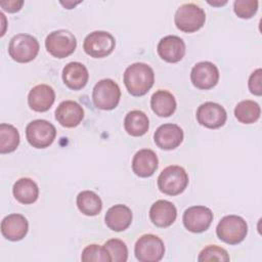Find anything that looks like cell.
Masks as SVG:
<instances>
[{
    "label": "cell",
    "instance_id": "cell-27",
    "mask_svg": "<svg viewBox=\"0 0 262 262\" xmlns=\"http://www.w3.org/2000/svg\"><path fill=\"white\" fill-rule=\"evenodd\" d=\"M261 108L260 105L250 99L238 102L234 108V116L241 123L252 124L260 118Z\"/></svg>",
    "mask_w": 262,
    "mask_h": 262
},
{
    "label": "cell",
    "instance_id": "cell-23",
    "mask_svg": "<svg viewBox=\"0 0 262 262\" xmlns=\"http://www.w3.org/2000/svg\"><path fill=\"white\" fill-rule=\"evenodd\" d=\"M150 106L159 117H170L176 110V99L171 92L161 89L152 94Z\"/></svg>",
    "mask_w": 262,
    "mask_h": 262
},
{
    "label": "cell",
    "instance_id": "cell-20",
    "mask_svg": "<svg viewBox=\"0 0 262 262\" xmlns=\"http://www.w3.org/2000/svg\"><path fill=\"white\" fill-rule=\"evenodd\" d=\"M158 164L156 152L149 148H142L132 159V170L139 177H149L157 170Z\"/></svg>",
    "mask_w": 262,
    "mask_h": 262
},
{
    "label": "cell",
    "instance_id": "cell-36",
    "mask_svg": "<svg viewBox=\"0 0 262 262\" xmlns=\"http://www.w3.org/2000/svg\"><path fill=\"white\" fill-rule=\"evenodd\" d=\"M79 2H80V1H79ZM79 2H70V1H69V2H66V3H64V2H60V3H61L62 5H64L68 9H71L73 6H75V5L78 4Z\"/></svg>",
    "mask_w": 262,
    "mask_h": 262
},
{
    "label": "cell",
    "instance_id": "cell-3",
    "mask_svg": "<svg viewBox=\"0 0 262 262\" xmlns=\"http://www.w3.org/2000/svg\"><path fill=\"white\" fill-rule=\"evenodd\" d=\"M216 233L224 243L236 245L245 239L248 233V225L241 216L227 215L219 221L216 227Z\"/></svg>",
    "mask_w": 262,
    "mask_h": 262
},
{
    "label": "cell",
    "instance_id": "cell-34",
    "mask_svg": "<svg viewBox=\"0 0 262 262\" xmlns=\"http://www.w3.org/2000/svg\"><path fill=\"white\" fill-rule=\"evenodd\" d=\"M24 4V1H16V0H8V1H1L0 6L8 11V12H16L18 11Z\"/></svg>",
    "mask_w": 262,
    "mask_h": 262
},
{
    "label": "cell",
    "instance_id": "cell-19",
    "mask_svg": "<svg viewBox=\"0 0 262 262\" xmlns=\"http://www.w3.org/2000/svg\"><path fill=\"white\" fill-rule=\"evenodd\" d=\"M177 217L176 207L169 201L159 200L149 209V218L158 227L170 226Z\"/></svg>",
    "mask_w": 262,
    "mask_h": 262
},
{
    "label": "cell",
    "instance_id": "cell-7",
    "mask_svg": "<svg viewBox=\"0 0 262 262\" xmlns=\"http://www.w3.org/2000/svg\"><path fill=\"white\" fill-rule=\"evenodd\" d=\"M45 47L52 56L64 58L75 51L77 40L73 33L61 29L49 33L45 40Z\"/></svg>",
    "mask_w": 262,
    "mask_h": 262
},
{
    "label": "cell",
    "instance_id": "cell-15",
    "mask_svg": "<svg viewBox=\"0 0 262 262\" xmlns=\"http://www.w3.org/2000/svg\"><path fill=\"white\" fill-rule=\"evenodd\" d=\"M182 129L172 123H167L161 125L154 134V140L156 144L162 149H174L183 140Z\"/></svg>",
    "mask_w": 262,
    "mask_h": 262
},
{
    "label": "cell",
    "instance_id": "cell-12",
    "mask_svg": "<svg viewBox=\"0 0 262 262\" xmlns=\"http://www.w3.org/2000/svg\"><path fill=\"white\" fill-rule=\"evenodd\" d=\"M190 79L193 86L198 89H211L218 83V68L211 61H200L191 69Z\"/></svg>",
    "mask_w": 262,
    "mask_h": 262
},
{
    "label": "cell",
    "instance_id": "cell-21",
    "mask_svg": "<svg viewBox=\"0 0 262 262\" xmlns=\"http://www.w3.org/2000/svg\"><path fill=\"white\" fill-rule=\"evenodd\" d=\"M89 73L87 68L79 62H69L62 70L63 83L73 90H80L84 88L88 82Z\"/></svg>",
    "mask_w": 262,
    "mask_h": 262
},
{
    "label": "cell",
    "instance_id": "cell-11",
    "mask_svg": "<svg viewBox=\"0 0 262 262\" xmlns=\"http://www.w3.org/2000/svg\"><path fill=\"white\" fill-rule=\"evenodd\" d=\"M182 220L187 230L199 233L210 227L213 221V213L208 207L192 206L184 211Z\"/></svg>",
    "mask_w": 262,
    "mask_h": 262
},
{
    "label": "cell",
    "instance_id": "cell-18",
    "mask_svg": "<svg viewBox=\"0 0 262 262\" xmlns=\"http://www.w3.org/2000/svg\"><path fill=\"white\" fill-rule=\"evenodd\" d=\"M55 100V92L52 87L46 84H39L33 87L28 95V103L35 112L48 111Z\"/></svg>",
    "mask_w": 262,
    "mask_h": 262
},
{
    "label": "cell",
    "instance_id": "cell-25",
    "mask_svg": "<svg viewBox=\"0 0 262 262\" xmlns=\"http://www.w3.org/2000/svg\"><path fill=\"white\" fill-rule=\"evenodd\" d=\"M124 128L131 136H142L149 128L148 118L141 111H131L124 119Z\"/></svg>",
    "mask_w": 262,
    "mask_h": 262
},
{
    "label": "cell",
    "instance_id": "cell-35",
    "mask_svg": "<svg viewBox=\"0 0 262 262\" xmlns=\"http://www.w3.org/2000/svg\"><path fill=\"white\" fill-rule=\"evenodd\" d=\"M226 0H224V1H208V3L209 4H211V5H213V6H221V5H224V4H226Z\"/></svg>",
    "mask_w": 262,
    "mask_h": 262
},
{
    "label": "cell",
    "instance_id": "cell-5",
    "mask_svg": "<svg viewBox=\"0 0 262 262\" xmlns=\"http://www.w3.org/2000/svg\"><path fill=\"white\" fill-rule=\"evenodd\" d=\"M38 40L29 34L14 35L8 45L10 57L17 62H29L33 60L39 52Z\"/></svg>",
    "mask_w": 262,
    "mask_h": 262
},
{
    "label": "cell",
    "instance_id": "cell-16",
    "mask_svg": "<svg viewBox=\"0 0 262 262\" xmlns=\"http://www.w3.org/2000/svg\"><path fill=\"white\" fill-rule=\"evenodd\" d=\"M83 118V107L74 100H64L55 110V119L63 127H76L82 122Z\"/></svg>",
    "mask_w": 262,
    "mask_h": 262
},
{
    "label": "cell",
    "instance_id": "cell-30",
    "mask_svg": "<svg viewBox=\"0 0 262 262\" xmlns=\"http://www.w3.org/2000/svg\"><path fill=\"white\" fill-rule=\"evenodd\" d=\"M198 261H229V256L225 249L215 245H210L201 251L198 257Z\"/></svg>",
    "mask_w": 262,
    "mask_h": 262
},
{
    "label": "cell",
    "instance_id": "cell-1",
    "mask_svg": "<svg viewBox=\"0 0 262 262\" xmlns=\"http://www.w3.org/2000/svg\"><path fill=\"white\" fill-rule=\"evenodd\" d=\"M154 82V70L144 62H134L124 72V84L133 96H142L147 93Z\"/></svg>",
    "mask_w": 262,
    "mask_h": 262
},
{
    "label": "cell",
    "instance_id": "cell-28",
    "mask_svg": "<svg viewBox=\"0 0 262 262\" xmlns=\"http://www.w3.org/2000/svg\"><path fill=\"white\" fill-rule=\"evenodd\" d=\"M19 144V133L17 129L6 123L0 125V152L8 154L16 149Z\"/></svg>",
    "mask_w": 262,
    "mask_h": 262
},
{
    "label": "cell",
    "instance_id": "cell-17",
    "mask_svg": "<svg viewBox=\"0 0 262 262\" xmlns=\"http://www.w3.org/2000/svg\"><path fill=\"white\" fill-rule=\"evenodd\" d=\"M29 229V223L21 214H9L2 219L1 232L9 241L16 242L23 239Z\"/></svg>",
    "mask_w": 262,
    "mask_h": 262
},
{
    "label": "cell",
    "instance_id": "cell-24",
    "mask_svg": "<svg viewBox=\"0 0 262 262\" xmlns=\"http://www.w3.org/2000/svg\"><path fill=\"white\" fill-rule=\"evenodd\" d=\"M12 191L15 200L25 205L35 203L39 196V188L37 183L27 177L16 180V182L13 184Z\"/></svg>",
    "mask_w": 262,
    "mask_h": 262
},
{
    "label": "cell",
    "instance_id": "cell-14",
    "mask_svg": "<svg viewBox=\"0 0 262 262\" xmlns=\"http://www.w3.org/2000/svg\"><path fill=\"white\" fill-rule=\"evenodd\" d=\"M157 51L162 59L168 62H178L185 54V43L178 36L168 35L159 41Z\"/></svg>",
    "mask_w": 262,
    "mask_h": 262
},
{
    "label": "cell",
    "instance_id": "cell-9",
    "mask_svg": "<svg viewBox=\"0 0 262 262\" xmlns=\"http://www.w3.org/2000/svg\"><path fill=\"white\" fill-rule=\"evenodd\" d=\"M26 136L33 147L45 148L55 139L56 129L46 120H34L27 125Z\"/></svg>",
    "mask_w": 262,
    "mask_h": 262
},
{
    "label": "cell",
    "instance_id": "cell-32",
    "mask_svg": "<svg viewBox=\"0 0 262 262\" xmlns=\"http://www.w3.org/2000/svg\"><path fill=\"white\" fill-rule=\"evenodd\" d=\"M258 9L257 0H235L233 10L241 18H251Z\"/></svg>",
    "mask_w": 262,
    "mask_h": 262
},
{
    "label": "cell",
    "instance_id": "cell-29",
    "mask_svg": "<svg viewBox=\"0 0 262 262\" xmlns=\"http://www.w3.org/2000/svg\"><path fill=\"white\" fill-rule=\"evenodd\" d=\"M110 254L111 261L125 262L128 259V249L126 244L118 238L108 239L103 246Z\"/></svg>",
    "mask_w": 262,
    "mask_h": 262
},
{
    "label": "cell",
    "instance_id": "cell-8",
    "mask_svg": "<svg viewBox=\"0 0 262 262\" xmlns=\"http://www.w3.org/2000/svg\"><path fill=\"white\" fill-rule=\"evenodd\" d=\"M116 40L112 34L105 31H94L88 34L83 42L84 51L94 58L105 57L113 52Z\"/></svg>",
    "mask_w": 262,
    "mask_h": 262
},
{
    "label": "cell",
    "instance_id": "cell-22",
    "mask_svg": "<svg viewBox=\"0 0 262 262\" xmlns=\"http://www.w3.org/2000/svg\"><path fill=\"white\" fill-rule=\"evenodd\" d=\"M106 226L114 231L127 229L132 222V212L129 207L118 204L111 207L104 216Z\"/></svg>",
    "mask_w": 262,
    "mask_h": 262
},
{
    "label": "cell",
    "instance_id": "cell-6",
    "mask_svg": "<svg viewBox=\"0 0 262 262\" xmlns=\"http://www.w3.org/2000/svg\"><path fill=\"white\" fill-rule=\"evenodd\" d=\"M121 98L119 85L112 79L98 81L92 91V100L96 107L103 111L114 110Z\"/></svg>",
    "mask_w": 262,
    "mask_h": 262
},
{
    "label": "cell",
    "instance_id": "cell-10",
    "mask_svg": "<svg viewBox=\"0 0 262 262\" xmlns=\"http://www.w3.org/2000/svg\"><path fill=\"white\" fill-rule=\"evenodd\" d=\"M134 253L140 262H158L164 257L165 246L159 236L144 234L137 239Z\"/></svg>",
    "mask_w": 262,
    "mask_h": 262
},
{
    "label": "cell",
    "instance_id": "cell-2",
    "mask_svg": "<svg viewBox=\"0 0 262 262\" xmlns=\"http://www.w3.org/2000/svg\"><path fill=\"white\" fill-rule=\"evenodd\" d=\"M206 20L205 10L194 3H185L179 6L175 12L174 21L176 27L185 33L200 30Z\"/></svg>",
    "mask_w": 262,
    "mask_h": 262
},
{
    "label": "cell",
    "instance_id": "cell-31",
    "mask_svg": "<svg viewBox=\"0 0 262 262\" xmlns=\"http://www.w3.org/2000/svg\"><path fill=\"white\" fill-rule=\"evenodd\" d=\"M82 261H101V262H108L111 261L110 254L107 253L104 247L98 245H89L87 246L81 256Z\"/></svg>",
    "mask_w": 262,
    "mask_h": 262
},
{
    "label": "cell",
    "instance_id": "cell-33",
    "mask_svg": "<svg viewBox=\"0 0 262 262\" xmlns=\"http://www.w3.org/2000/svg\"><path fill=\"white\" fill-rule=\"evenodd\" d=\"M261 76H262V70L257 69L254 71L250 78H249V89L250 91L255 94L260 96L262 94V88H261Z\"/></svg>",
    "mask_w": 262,
    "mask_h": 262
},
{
    "label": "cell",
    "instance_id": "cell-13",
    "mask_svg": "<svg viewBox=\"0 0 262 262\" xmlns=\"http://www.w3.org/2000/svg\"><path fill=\"white\" fill-rule=\"evenodd\" d=\"M227 114L225 108L219 103L207 101L202 103L196 110L198 122L207 128L216 129L223 126L226 122Z\"/></svg>",
    "mask_w": 262,
    "mask_h": 262
},
{
    "label": "cell",
    "instance_id": "cell-26",
    "mask_svg": "<svg viewBox=\"0 0 262 262\" xmlns=\"http://www.w3.org/2000/svg\"><path fill=\"white\" fill-rule=\"evenodd\" d=\"M77 206L79 210L87 216H95L102 209L101 199L92 190H83L77 195Z\"/></svg>",
    "mask_w": 262,
    "mask_h": 262
},
{
    "label": "cell",
    "instance_id": "cell-4",
    "mask_svg": "<svg viewBox=\"0 0 262 262\" xmlns=\"http://www.w3.org/2000/svg\"><path fill=\"white\" fill-rule=\"evenodd\" d=\"M188 184V175L185 170L177 165L166 167L158 177L159 189L169 195L181 193Z\"/></svg>",
    "mask_w": 262,
    "mask_h": 262
}]
</instances>
